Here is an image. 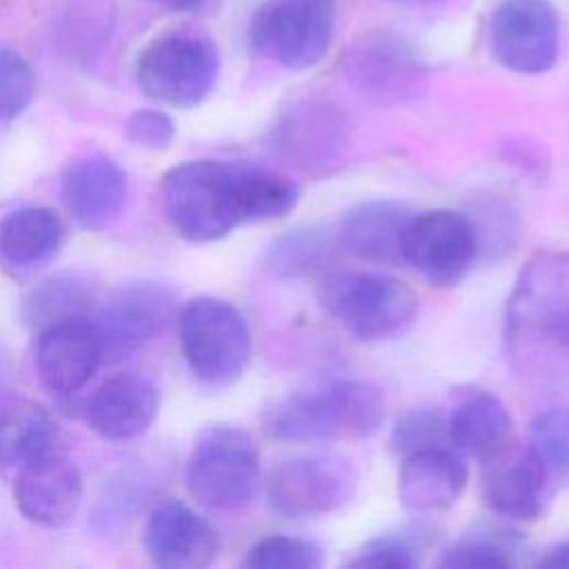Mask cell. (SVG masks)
Here are the masks:
<instances>
[{
    "label": "cell",
    "mask_w": 569,
    "mask_h": 569,
    "mask_svg": "<svg viewBox=\"0 0 569 569\" xmlns=\"http://www.w3.org/2000/svg\"><path fill=\"white\" fill-rule=\"evenodd\" d=\"M298 200L289 176L220 160L176 164L160 182L164 218L189 242H216L240 224L282 218Z\"/></svg>",
    "instance_id": "6da1fadb"
},
{
    "label": "cell",
    "mask_w": 569,
    "mask_h": 569,
    "mask_svg": "<svg viewBox=\"0 0 569 569\" xmlns=\"http://www.w3.org/2000/svg\"><path fill=\"white\" fill-rule=\"evenodd\" d=\"M505 351L529 378L569 369V251H538L518 271L505 305Z\"/></svg>",
    "instance_id": "7a4b0ae2"
},
{
    "label": "cell",
    "mask_w": 569,
    "mask_h": 569,
    "mask_svg": "<svg viewBox=\"0 0 569 569\" xmlns=\"http://www.w3.org/2000/svg\"><path fill=\"white\" fill-rule=\"evenodd\" d=\"M385 420L382 391L362 378H329L278 398L262 418L282 442L325 445L373 436Z\"/></svg>",
    "instance_id": "3957f363"
},
{
    "label": "cell",
    "mask_w": 569,
    "mask_h": 569,
    "mask_svg": "<svg viewBox=\"0 0 569 569\" xmlns=\"http://www.w3.org/2000/svg\"><path fill=\"white\" fill-rule=\"evenodd\" d=\"M353 142V120L329 93L307 91L289 98L269 131L271 151L291 169L322 178L338 171Z\"/></svg>",
    "instance_id": "277c9868"
},
{
    "label": "cell",
    "mask_w": 569,
    "mask_h": 569,
    "mask_svg": "<svg viewBox=\"0 0 569 569\" xmlns=\"http://www.w3.org/2000/svg\"><path fill=\"white\" fill-rule=\"evenodd\" d=\"M325 311L353 338L371 342L393 336L418 311L416 291L396 276L356 269H327L316 278Z\"/></svg>",
    "instance_id": "5b68a950"
},
{
    "label": "cell",
    "mask_w": 569,
    "mask_h": 569,
    "mask_svg": "<svg viewBox=\"0 0 569 569\" xmlns=\"http://www.w3.org/2000/svg\"><path fill=\"white\" fill-rule=\"evenodd\" d=\"M345 84L376 107H400L416 100L429 80L420 49L391 29H367L349 40L338 60Z\"/></svg>",
    "instance_id": "8992f818"
},
{
    "label": "cell",
    "mask_w": 569,
    "mask_h": 569,
    "mask_svg": "<svg viewBox=\"0 0 569 569\" xmlns=\"http://www.w3.org/2000/svg\"><path fill=\"white\" fill-rule=\"evenodd\" d=\"M180 349L191 373L209 387H229L251 360V329L242 311L222 298L198 296L178 316Z\"/></svg>",
    "instance_id": "52a82bcc"
},
{
    "label": "cell",
    "mask_w": 569,
    "mask_h": 569,
    "mask_svg": "<svg viewBox=\"0 0 569 569\" xmlns=\"http://www.w3.org/2000/svg\"><path fill=\"white\" fill-rule=\"evenodd\" d=\"M184 485L207 509L227 513L244 509L260 485V453L253 438L231 425L207 427L187 458Z\"/></svg>",
    "instance_id": "ba28073f"
},
{
    "label": "cell",
    "mask_w": 569,
    "mask_h": 569,
    "mask_svg": "<svg viewBox=\"0 0 569 569\" xmlns=\"http://www.w3.org/2000/svg\"><path fill=\"white\" fill-rule=\"evenodd\" d=\"M220 73V53L202 33L173 31L151 40L138 56L136 80L158 104L191 109L209 98Z\"/></svg>",
    "instance_id": "9c48e42d"
},
{
    "label": "cell",
    "mask_w": 569,
    "mask_h": 569,
    "mask_svg": "<svg viewBox=\"0 0 569 569\" xmlns=\"http://www.w3.org/2000/svg\"><path fill=\"white\" fill-rule=\"evenodd\" d=\"M336 0H267L249 24L256 53L289 71L320 64L333 42Z\"/></svg>",
    "instance_id": "30bf717a"
},
{
    "label": "cell",
    "mask_w": 569,
    "mask_h": 569,
    "mask_svg": "<svg viewBox=\"0 0 569 569\" xmlns=\"http://www.w3.org/2000/svg\"><path fill=\"white\" fill-rule=\"evenodd\" d=\"M358 489L356 465L336 451H307L276 465L264 482L269 509L289 520L329 516Z\"/></svg>",
    "instance_id": "8fae6325"
},
{
    "label": "cell",
    "mask_w": 569,
    "mask_h": 569,
    "mask_svg": "<svg viewBox=\"0 0 569 569\" xmlns=\"http://www.w3.org/2000/svg\"><path fill=\"white\" fill-rule=\"evenodd\" d=\"M491 58L518 76H542L560 56V16L551 0H500L487 22Z\"/></svg>",
    "instance_id": "7c38bea8"
},
{
    "label": "cell",
    "mask_w": 569,
    "mask_h": 569,
    "mask_svg": "<svg viewBox=\"0 0 569 569\" xmlns=\"http://www.w3.org/2000/svg\"><path fill=\"white\" fill-rule=\"evenodd\" d=\"M478 251L473 220L451 209L411 213L400 240V262L440 289L456 287L471 269Z\"/></svg>",
    "instance_id": "4fadbf2b"
},
{
    "label": "cell",
    "mask_w": 569,
    "mask_h": 569,
    "mask_svg": "<svg viewBox=\"0 0 569 569\" xmlns=\"http://www.w3.org/2000/svg\"><path fill=\"white\" fill-rule=\"evenodd\" d=\"M173 296L158 282H127L116 287L89 313L102 360H122L149 342L169 320Z\"/></svg>",
    "instance_id": "5bb4252c"
},
{
    "label": "cell",
    "mask_w": 569,
    "mask_h": 569,
    "mask_svg": "<svg viewBox=\"0 0 569 569\" xmlns=\"http://www.w3.org/2000/svg\"><path fill=\"white\" fill-rule=\"evenodd\" d=\"M485 465L482 500L489 511L516 522H533L547 513L553 496V476L529 445L525 449H513L511 445Z\"/></svg>",
    "instance_id": "9a60e30c"
},
{
    "label": "cell",
    "mask_w": 569,
    "mask_h": 569,
    "mask_svg": "<svg viewBox=\"0 0 569 569\" xmlns=\"http://www.w3.org/2000/svg\"><path fill=\"white\" fill-rule=\"evenodd\" d=\"M18 511L36 525H62L80 507L82 476L60 447L20 465L13 482Z\"/></svg>",
    "instance_id": "2e32d148"
},
{
    "label": "cell",
    "mask_w": 569,
    "mask_h": 569,
    "mask_svg": "<svg viewBox=\"0 0 569 569\" xmlns=\"http://www.w3.org/2000/svg\"><path fill=\"white\" fill-rule=\"evenodd\" d=\"M142 542L151 562L164 569H200L218 556V533L211 522L173 500L153 509Z\"/></svg>",
    "instance_id": "e0dca14e"
},
{
    "label": "cell",
    "mask_w": 569,
    "mask_h": 569,
    "mask_svg": "<svg viewBox=\"0 0 569 569\" xmlns=\"http://www.w3.org/2000/svg\"><path fill=\"white\" fill-rule=\"evenodd\" d=\"M467 465L453 447L420 449L402 456L398 500L413 516H433L451 509L467 487Z\"/></svg>",
    "instance_id": "ac0fdd59"
},
{
    "label": "cell",
    "mask_w": 569,
    "mask_h": 569,
    "mask_svg": "<svg viewBox=\"0 0 569 569\" xmlns=\"http://www.w3.org/2000/svg\"><path fill=\"white\" fill-rule=\"evenodd\" d=\"M127 173L107 156H84L62 171L60 193L67 211L91 231L109 227L127 202Z\"/></svg>",
    "instance_id": "d6986e66"
},
{
    "label": "cell",
    "mask_w": 569,
    "mask_h": 569,
    "mask_svg": "<svg viewBox=\"0 0 569 569\" xmlns=\"http://www.w3.org/2000/svg\"><path fill=\"white\" fill-rule=\"evenodd\" d=\"M100 362L102 351L89 318L62 322L38 333L36 371L53 393H76Z\"/></svg>",
    "instance_id": "ffe728a7"
},
{
    "label": "cell",
    "mask_w": 569,
    "mask_h": 569,
    "mask_svg": "<svg viewBox=\"0 0 569 569\" xmlns=\"http://www.w3.org/2000/svg\"><path fill=\"white\" fill-rule=\"evenodd\" d=\"M451 447L480 462H489L513 442L509 407L487 389H471L447 413Z\"/></svg>",
    "instance_id": "44dd1931"
},
{
    "label": "cell",
    "mask_w": 569,
    "mask_h": 569,
    "mask_svg": "<svg viewBox=\"0 0 569 569\" xmlns=\"http://www.w3.org/2000/svg\"><path fill=\"white\" fill-rule=\"evenodd\" d=\"M158 413V391L140 376L122 373L102 382L87 402L89 427L107 440H129L149 429Z\"/></svg>",
    "instance_id": "7402d4cb"
},
{
    "label": "cell",
    "mask_w": 569,
    "mask_h": 569,
    "mask_svg": "<svg viewBox=\"0 0 569 569\" xmlns=\"http://www.w3.org/2000/svg\"><path fill=\"white\" fill-rule=\"evenodd\" d=\"M64 240L62 218L40 204L22 207L0 220V269L24 278L53 260Z\"/></svg>",
    "instance_id": "603a6c76"
},
{
    "label": "cell",
    "mask_w": 569,
    "mask_h": 569,
    "mask_svg": "<svg viewBox=\"0 0 569 569\" xmlns=\"http://www.w3.org/2000/svg\"><path fill=\"white\" fill-rule=\"evenodd\" d=\"M413 211L398 200H367L338 222L336 242L351 256L373 264L400 262V240Z\"/></svg>",
    "instance_id": "cb8c5ba5"
},
{
    "label": "cell",
    "mask_w": 569,
    "mask_h": 569,
    "mask_svg": "<svg viewBox=\"0 0 569 569\" xmlns=\"http://www.w3.org/2000/svg\"><path fill=\"white\" fill-rule=\"evenodd\" d=\"M91 313V291L87 282L71 271H60L36 284L22 305L24 322L36 331L82 320Z\"/></svg>",
    "instance_id": "d4e9b609"
},
{
    "label": "cell",
    "mask_w": 569,
    "mask_h": 569,
    "mask_svg": "<svg viewBox=\"0 0 569 569\" xmlns=\"http://www.w3.org/2000/svg\"><path fill=\"white\" fill-rule=\"evenodd\" d=\"M60 433L51 416L31 402L0 409V469L56 449Z\"/></svg>",
    "instance_id": "484cf974"
},
{
    "label": "cell",
    "mask_w": 569,
    "mask_h": 569,
    "mask_svg": "<svg viewBox=\"0 0 569 569\" xmlns=\"http://www.w3.org/2000/svg\"><path fill=\"white\" fill-rule=\"evenodd\" d=\"M331 262L333 242L316 227L291 229L267 249V267L282 280L318 278L322 271L331 269Z\"/></svg>",
    "instance_id": "4316f807"
},
{
    "label": "cell",
    "mask_w": 569,
    "mask_h": 569,
    "mask_svg": "<svg viewBox=\"0 0 569 569\" xmlns=\"http://www.w3.org/2000/svg\"><path fill=\"white\" fill-rule=\"evenodd\" d=\"M522 540L505 529H478L458 538L438 560L447 569H507L520 562Z\"/></svg>",
    "instance_id": "83f0119b"
},
{
    "label": "cell",
    "mask_w": 569,
    "mask_h": 569,
    "mask_svg": "<svg viewBox=\"0 0 569 569\" xmlns=\"http://www.w3.org/2000/svg\"><path fill=\"white\" fill-rule=\"evenodd\" d=\"M244 565L249 569H320L325 549L305 536L271 533L249 547Z\"/></svg>",
    "instance_id": "f1b7e54d"
},
{
    "label": "cell",
    "mask_w": 569,
    "mask_h": 569,
    "mask_svg": "<svg viewBox=\"0 0 569 569\" xmlns=\"http://www.w3.org/2000/svg\"><path fill=\"white\" fill-rule=\"evenodd\" d=\"M529 447L553 478L569 480V405L547 407L531 420Z\"/></svg>",
    "instance_id": "f546056e"
},
{
    "label": "cell",
    "mask_w": 569,
    "mask_h": 569,
    "mask_svg": "<svg viewBox=\"0 0 569 569\" xmlns=\"http://www.w3.org/2000/svg\"><path fill=\"white\" fill-rule=\"evenodd\" d=\"M391 447L400 458L420 449L451 447L447 413L433 407L405 411L391 431Z\"/></svg>",
    "instance_id": "4dcf8cb0"
},
{
    "label": "cell",
    "mask_w": 569,
    "mask_h": 569,
    "mask_svg": "<svg viewBox=\"0 0 569 569\" xmlns=\"http://www.w3.org/2000/svg\"><path fill=\"white\" fill-rule=\"evenodd\" d=\"M36 89L29 62L11 47L0 44V124L13 122L31 104Z\"/></svg>",
    "instance_id": "1f68e13d"
},
{
    "label": "cell",
    "mask_w": 569,
    "mask_h": 569,
    "mask_svg": "<svg viewBox=\"0 0 569 569\" xmlns=\"http://www.w3.org/2000/svg\"><path fill=\"white\" fill-rule=\"evenodd\" d=\"M349 567H385V569H413L420 565V545L407 533H382L367 540L347 560Z\"/></svg>",
    "instance_id": "d6a6232c"
},
{
    "label": "cell",
    "mask_w": 569,
    "mask_h": 569,
    "mask_svg": "<svg viewBox=\"0 0 569 569\" xmlns=\"http://www.w3.org/2000/svg\"><path fill=\"white\" fill-rule=\"evenodd\" d=\"M127 138L142 149H164L173 140V120L160 109H136L124 124Z\"/></svg>",
    "instance_id": "836d02e7"
},
{
    "label": "cell",
    "mask_w": 569,
    "mask_h": 569,
    "mask_svg": "<svg viewBox=\"0 0 569 569\" xmlns=\"http://www.w3.org/2000/svg\"><path fill=\"white\" fill-rule=\"evenodd\" d=\"M538 567H551V569H569V538L549 547L536 562Z\"/></svg>",
    "instance_id": "e575fe53"
},
{
    "label": "cell",
    "mask_w": 569,
    "mask_h": 569,
    "mask_svg": "<svg viewBox=\"0 0 569 569\" xmlns=\"http://www.w3.org/2000/svg\"><path fill=\"white\" fill-rule=\"evenodd\" d=\"M398 7H407V9H433V7H442L449 0H385Z\"/></svg>",
    "instance_id": "d590c367"
},
{
    "label": "cell",
    "mask_w": 569,
    "mask_h": 569,
    "mask_svg": "<svg viewBox=\"0 0 569 569\" xmlns=\"http://www.w3.org/2000/svg\"><path fill=\"white\" fill-rule=\"evenodd\" d=\"M162 4L176 9V11H189V9H198L202 7L207 0H160Z\"/></svg>",
    "instance_id": "8d00e7d4"
}]
</instances>
